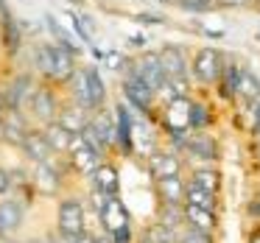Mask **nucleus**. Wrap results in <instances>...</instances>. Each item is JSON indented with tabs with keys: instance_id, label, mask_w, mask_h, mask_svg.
<instances>
[{
	"instance_id": "c85d7f7f",
	"label": "nucleus",
	"mask_w": 260,
	"mask_h": 243,
	"mask_svg": "<svg viewBox=\"0 0 260 243\" xmlns=\"http://www.w3.org/2000/svg\"><path fill=\"white\" fill-rule=\"evenodd\" d=\"M190 182H196L199 187L213 190V193L221 190V173L213 168V165H196V168H193V173H190Z\"/></svg>"
},
{
	"instance_id": "c9c22d12",
	"label": "nucleus",
	"mask_w": 260,
	"mask_h": 243,
	"mask_svg": "<svg viewBox=\"0 0 260 243\" xmlns=\"http://www.w3.org/2000/svg\"><path fill=\"white\" fill-rule=\"evenodd\" d=\"M221 12L230 9V12H243V9H254V0H218Z\"/></svg>"
},
{
	"instance_id": "79ce46f5",
	"label": "nucleus",
	"mask_w": 260,
	"mask_h": 243,
	"mask_svg": "<svg viewBox=\"0 0 260 243\" xmlns=\"http://www.w3.org/2000/svg\"><path fill=\"white\" fill-rule=\"evenodd\" d=\"M252 131L260 137V101L254 103V123H252Z\"/></svg>"
},
{
	"instance_id": "a878e982",
	"label": "nucleus",
	"mask_w": 260,
	"mask_h": 243,
	"mask_svg": "<svg viewBox=\"0 0 260 243\" xmlns=\"http://www.w3.org/2000/svg\"><path fill=\"white\" fill-rule=\"evenodd\" d=\"M185 221H187V226H193L199 232H213L215 229V210L185 204Z\"/></svg>"
},
{
	"instance_id": "423d86ee",
	"label": "nucleus",
	"mask_w": 260,
	"mask_h": 243,
	"mask_svg": "<svg viewBox=\"0 0 260 243\" xmlns=\"http://www.w3.org/2000/svg\"><path fill=\"white\" fill-rule=\"evenodd\" d=\"M68 157H70V165H73L79 173H84V176H92L95 168L104 162V157L84 140V134H73V143H70Z\"/></svg>"
},
{
	"instance_id": "2eb2a0df",
	"label": "nucleus",
	"mask_w": 260,
	"mask_h": 243,
	"mask_svg": "<svg viewBox=\"0 0 260 243\" xmlns=\"http://www.w3.org/2000/svg\"><path fill=\"white\" fill-rule=\"evenodd\" d=\"M34 87H37V84H34V76H31V73H20V76H14V79L9 81V87H6L9 107H14V109L28 107Z\"/></svg>"
},
{
	"instance_id": "e433bc0d",
	"label": "nucleus",
	"mask_w": 260,
	"mask_h": 243,
	"mask_svg": "<svg viewBox=\"0 0 260 243\" xmlns=\"http://www.w3.org/2000/svg\"><path fill=\"white\" fill-rule=\"evenodd\" d=\"M182 243H210V232H199V229H187L185 237H182Z\"/></svg>"
},
{
	"instance_id": "f8f14e48",
	"label": "nucleus",
	"mask_w": 260,
	"mask_h": 243,
	"mask_svg": "<svg viewBox=\"0 0 260 243\" xmlns=\"http://www.w3.org/2000/svg\"><path fill=\"white\" fill-rule=\"evenodd\" d=\"M90 126L98 131V137H101V143L107 146V151L109 148H118V120H115V109L112 112H109L107 107L95 109L92 118H90Z\"/></svg>"
},
{
	"instance_id": "de8ad7c7",
	"label": "nucleus",
	"mask_w": 260,
	"mask_h": 243,
	"mask_svg": "<svg viewBox=\"0 0 260 243\" xmlns=\"http://www.w3.org/2000/svg\"><path fill=\"white\" fill-rule=\"evenodd\" d=\"M254 9H260V0H254Z\"/></svg>"
},
{
	"instance_id": "39448f33",
	"label": "nucleus",
	"mask_w": 260,
	"mask_h": 243,
	"mask_svg": "<svg viewBox=\"0 0 260 243\" xmlns=\"http://www.w3.org/2000/svg\"><path fill=\"white\" fill-rule=\"evenodd\" d=\"M157 51L168 79H190V53H187V48L176 45V42H165Z\"/></svg>"
},
{
	"instance_id": "4468645a",
	"label": "nucleus",
	"mask_w": 260,
	"mask_h": 243,
	"mask_svg": "<svg viewBox=\"0 0 260 243\" xmlns=\"http://www.w3.org/2000/svg\"><path fill=\"white\" fill-rule=\"evenodd\" d=\"M28 120H25L23 109H14L9 107L6 112H3V137H6V143H12V146H23V140L28 137Z\"/></svg>"
},
{
	"instance_id": "5701e85b",
	"label": "nucleus",
	"mask_w": 260,
	"mask_h": 243,
	"mask_svg": "<svg viewBox=\"0 0 260 243\" xmlns=\"http://www.w3.org/2000/svg\"><path fill=\"white\" fill-rule=\"evenodd\" d=\"M68 90H70V101H76L79 107L90 109V112H95L92 109V95H90V81H87V70L79 67L73 73V79L68 81Z\"/></svg>"
},
{
	"instance_id": "49530a36",
	"label": "nucleus",
	"mask_w": 260,
	"mask_h": 243,
	"mask_svg": "<svg viewBox=\"0 0 260 243\" xmlns=\"http://www.w3.org/2000/svg\"><path fill=\"white\" fill-rule=\"evenodd\" d=\"M92 243H112V237H109V240H107V237H95Z\"/></svg>"
},
{
	"instance_id": "4c0bfd02",
	"label": "nucleus",
	"mask_w": 260,
	"mask_h": 243,
	"mask_svg": "<svg viewBox=\"0 0 260 243\" xmlns=\"http://www.w3.org/2000/svg\"><path fill=\"white\" fill-rule=\"evenodd\" d=\"M14 185V176L9 173L6 168H0V196H3V193H9V187Z\"/></svg>"
},
{
	"instance_id": "9d476101",
	"label": "nucleus",
	"mask_w": 260,
	"mask_h": 243,
	"mask_svg": "<svg viewBox=\"0 0 260 243\" xmlns=\"http://www.w3.org/2000/svg\"><path fill=\"white\" fill-rule=\"evenodd\" d=\"M148 170H151L154 182L157 179H168V176H179L182 173V159H179V151H154L148 157Z\"/></svg>"
},
{
	"instance_id": "a18cd8bd",
	"label": "nucleus",
	"mask_w": 260,
	"mask_h": 243,
	"mask_svg": "<svg viewBox=\"0 0 260 243\" xmlns=\"http://www.w3.org/2000/svg\"><path fill=\"white\" fill-rule=\"evenodd\" d=\"M0 140H6V137H3V112H0Z\"/></svg>"
},
{
	"instance_id": "0eeeda50",
	"label": "nucleus",
	"mask_w": 260,
	"mask_h": 243,
	"mask_svg": "<svg viewBox=\"0 0 260 243\" xmlns=\"http://www.w3.org/2000/svg\"><path fill=\"white\" fill-rule=\"evenodd\" d=\"M28 109L42 126L45 123H53L59 118V101H56V92L51 90L48 84H37L34 92H31V101H28Z\"/></svg>"
},
{
	"instance_id": "7ed1b4c3",
	"label": "nucleus",
	"mask_w": 260,
	"mask_h": 243,
	"mask_svg": "<svg viewBox=\"0 0 260 243\" xmlns=\"http://www.w3.org/2000/svg\"><path fill=\"white\" fill-rule=\"evenodd\" d=\"M132 70H135L154 92L168 81V76H165V70H162V62H159L157 48H143V51L135 56V62H132Z\"/></svg>"
},
{
	"instance_id": "9b49d317",
	"label": "nucleus",
	"mask_w": 260,
	"mask_h": 243,
	"mask_svg": "<svg viewBox=\"0 0 260 243\" xmlns=\"http://www.w3.org/2000/svg\"><path fill=\"white\" fill-rule=\"evenodd\" d=\"M241 67H243V64L238 62L235 56H230V53H226L224 70H221V79L215 81V87H213V90L218 92V98H224V101H230V103L238 98V73H241Z\"/></svg>"
},
{
	"instance_id": "ddd939ff",
	"label": "nucleus",
	"mask_w": 260,
	"mask_h": 243,
	"mask_svg": "<svg viewBox=\"0 0 260 243\" xmlns=\"http://www.w3.org/2000/svg\"><path fill=\"white\" fill-rule=\"evenodd\" d=\"M115 120H118V148L120 154H135V140H132V129H135V109L126 101L115 107Z\"/></svg>"
},
{
	"instance_id": "58836bf2",
	"label": "nucleus",
	"mask_w": 260,
	"mask_h": 243,
	"mask_svg": "<svg viewBox=\"0 0 260 243\" xmlns=\"http://www.w3.org/2000/svg\"><path fill=\"white\" fill-rule=\"evenodd\" d=\"M112 243H132V229H129V226L112 232Z\"/></svg>"
},
{
	"instance_id": "393cba45",
	"label": "nucleus",
	"mask_w": 260,
	"mask_h": 243,
	"mask_svg": "<svg viewBox=\"0 0 260 243\" xmlns=\"http://www.w3.org/2000/svg\"><path fill=\"white\" fill-rule=\"evenodd\" d=\"M20 224H23V204L12 201V198L0 201V237L14 232Z\"/></svg>"
},
{
	"instance_id": "aec40b11",
	"label": "nucleus",
	"mask_w": 260,
	"mask_h": 243,
	"mask_svg": "<svg viewBox=\"0 0 260 243\" xmlns=\"http://www.w3.org/2000/svg\"><path fill=\"white\" fill-rule=\"evenodd\" d=\"M34 185L40 193H45V196H53V193L59 190V185H62V176H59L56 165L48 159V162H37L34 168Z\"/></svg>"
},
{
	"instance_id": "20e7f679",
	"label": "nucleus",
	"mask_w": 260,
	"mask_h": 243,
	"mask_svg": "<svg viewBox=\"0 0 260 243\" xmlns=\"http://www.w3.org/2000/svg\"><path fill=\"white\" fill-rule=\"evenodd\" d=\"M182 154H187L190 159H196L199 165H213L215 159H218V140H215L207 129L190 131V134H187V140H185Z\"/></svg>"
},
{
	"instance_id": "c756f323",
	"label": "nucleus",
	"mask_w": 260,
	"mask_h": 243,
	"mask_svg": "<svg viewBox=\"0 0 260 243\" xmlns=\"http://www.w3.org/2000/svg\"><path fill=\"white\" fill-rule=\"evenodd\" d=\"M215 196H218V193L204 190V187H199V185H196V182L187 179V187H185V204H196V207L215 210Z\"/></svg>"
},
{
	"instance_id": "09e8293b",
	"label": "nucleus",
	"mask_w": 260,
	"mask_h": 243,
	"mask_svg": "<svg viewBox=\"0 0 260 243\" xmlns=\"http://www.w3.org/2000/svg\"><path fill=\"white\" fill-rule=\"evenodd\" d=\"M70 3H84V0H70Z\"/></svg>"
},
{
	"instance_id": "f704fd0d",
	"label": "nucleus",
	"mask_w": 260,
	"mask_h": 243,
	"mask_svg": "<svg viewBox=\"0 0 260 243\" xmlns=\"http://www.w3.org/2000/svg\"><path fill=\"white\" fill-rule=\"evenodd\" d=\"M132 17H135L140 25H165L168 23L162 14H154V12H137V14H132Z\"/></svg>"
},
{
	"instance_id": "3c124183",
	"label": "nucleus",
	"mask_w": 260,
	"mask_h": 243,
	"mask_svg": "<svg viewBox=\"0 0 260 243\" xmlns=\"http://www.w3.org/2000/svg\"><path fill=\"white\" fill-rule=\"evenodd\" d=\"M143 243H148V240H143Z\"/></svg>"
},
{
	"instance_id": "72a5a7b5",
	"label": "nucleus",
	"mask_w": 260,
	"mask_h": 243,
	"mask_svg": "<svg viewBox=\"0 0 260 243\" xmlns=\"http://www.w3.org/2000/svg\"><path fill=\"white\" fill-rule=\"evenodd\" d=\"M146 240L148 243H176V229H171V226L162 224V221H157V224L148 226Z\"/></svg>"
},
{
	"instance_id": "a211bd4d",
	"label": "nucleus",
	"mask_w": 260,
	"mask_h": 243,
	"mask_svg": "<svg viewBox=\"0 0 260 243\" xmlns=\"http://www.w3.org/2000/svg\"><path fill=\"white\" fill-rule=\"evenodd\" d=\"M235 101L246 103V107H254V103L260 101V79L254 70H249L246 64L241 67V73H238V98Z\"/></svg>"
},
{
	"instance_id": "4be33fe9",
	"label": "nucleus",
	"mask_w": 260,
	"mask_h": 243,
	"mask_svg": "<svg viewBox=\"0 0 260 243\" xmlns=\"http://www.w3.org/2000/svg\"><path fill=\"white\" fill-rule=\"evenodd\" d=\"M92 187L101 193H107V196H118L120 190V176H118V168L109 162H101L95 168V173H92Z\"/></svg>"
},
{
	"instance_id": "f3484780",
	"label": "nucleus",
	"mask_w": 260,
	"mask_h": 243,
	"mask_svg": "<svg viewBox=\"0 0 260 243\" xmlns=\"http://www.w3.org/2000/svg\"><path fill=\"white\" fill-rule=\"evenodd\" d=\"M90 118H92V112L90 109H84V107H79L76 101H70L68 107H62L59 109V123L64 126L68 131H73V134H81V131L87 129V123H90Z\"/></svg>"
},
{
	"instance_id": "f03ea898",
	"label": "nucleus",
	"mask_w": 260,
	"mask_h": 243,
	"mask_svg": "<svg viewBox=\"0 0 260 243\" xmlns=\"http://www.w3.org/2000/svg\"><path fill=\"white\" fill-rule=\"evenodd\" d=\"M120 92H123V101L129 103L135 112L148 115V118L154 115V109H157V92H154L135 70H126V73L120 76Z\"/></svg>"
},
{
	"instance_id": "bb28decb",
	"label": "nucleus",
	"mask_w": 260,
	"mask_h": 243,
	"mask_svg": "<svg viewBox=\"0 0 260 243\" xmlns=\"http://www.w3.org/2000/svg\"><path fill=\"white\" fill-rule=\"evenodd\" d=\"M45 137L48 143H51V148L56 154H68L70 151V143H73V131H68L59 120H53V123H45Z\"/></svg>"
},
{
	"instance_id": "6e6552de",
	"label": "nucleus",
	"mask_w": 260,
	"mask_h": 243,
	"mask_svg": "<svg viewBox=\"0 0 260 243\" xmlns=\"http://www.w3.org/2000/svg\"><path fill=\"white\" fill-rule=\"evenodd\" d=\"M59 232L68 240H76L79 235H84V207L79 198H64L59 204Z\"/></svg>"
},
{
	"instance_id": "f257e3e1",
	"label": "nucleus",
	"mask_w": 260,
	"mask_h": 243,
	"mask_svg": "<svg viewBox=\"0 0 260 243\" xmlns=\"http://www.w3.org/2000/svg\"><path fill=\"white\" fill-rule=\"evenodd\" d=\"M224 59L226 53L218 51L213 45H202L190 53V79L196 87L207 90V87H215V81L221 79V70H224Z\"/></svg>"
},
{
	"instance_id": "ea45409f",
	"label": "nucleus",
	"mask_w": 260,
	"mask_h": 243,
	"mask_svg": "<svg viewBox=\"0 0 260 243\" xmlns=\"http://www.w3.org/2000/svg\"><path fill=\"white\" fill-rule=\"evenodd\" d=\"M9 20H12V12H9V3H6V0H0V25H3V23H9Z\"/></svg>"
},
{
	"instance_id": "2f4dec72",
	"label": "nucleus",
	"mask_w": 260,
	"mask_h": 243,
	"mask_svg": "<svg viewBox=\"0 0 260 243\" xmlns=\"http://www.w3.org/2000/svg\"><path fill=\"white\" fill-rule=\"evenodd\" d=\"M176 9H179V12H185V14H196V17L221 12L218 0H176Z\"/></svg>"
},
{
	"instance_id": "6ab92c4d",
	"label": "nucleus",
	"mask_w": 260,
	"mask_h": 243,
	"mask_svg": "<svg viewBox=\"0 0 260 243\" xmlns=\"http://www.w3.org/2000/svg\"><path fill=\"white\" fill-rule=\"evenodd\" d=\"M20 148H23L25 157L34 159V162H48V159L56 154V151L51 148V143H48L45 131H34V129L28 131V137L23 140V146H20Z\"/></svg>"
},
{
	"instance_id": "7c9ffc66",
	"label": "nucleus",
	"mask_w": 260,
	"mask_h": 243,
	"mask_svg": "<svg viewBox=\"0 0 260 243\" xmlns=\"http://www.w3.org/2000/svg\"><path fill=\"white\" fill-rule=\"evenodd\" d=\"M104 67L112 70L115 76H123L126 70H132V62H135V56H126L123 51H118V48H109V51H104Z\"/></svg>"
},
{
	"instance_id": "cd10ccee",
	"label": "nucleus",
	"mask_w": 260,
	"mask_h": 243,
	"mask_svg": "<svg viewBox=\"0 0 260 243\" xmlns=\"http://www.w3.org/2000/svg\"><path fill=\"white\" fill-rule=\"evenodd\" d=\"M87 70V81H90V95H92V109H101L107 107V84H104V76L98 67L92 64H84Z\"/></svg>"
},
{
	"instance_id": "c03bdc74",
	"label": "nucleus",
	"mask_w": 260,
	"mask_h": 243,
	"mask_svg": "<svg viewBox=\"0 0 260 243\" xmlns=\"http://www.w3.org/2000/svg\"><path fill=\"white\" fill-rule=\"evenodd\" d=\"M154 3H162V6H176V0H154Z\"/></svg>"
},
{
	"instance_id": "603ef678",
	"label": "nucleus",
	"mask_w": 260,
	"mask_h": 243,
	"mask_svg": "<svg viewBox=\"0 0 260 243\" xmlns=\"http://www.w3.org/2000/svg\"><path fill=\"white\" fill-rule=\"evenodd\" d=\"M73 243H79V240H73Z\"/></svg>"
},
{
	"instance_id": "1a4fd4ad",
	"label": "nucleus",
	"mask_w": 260,
	"mask_h": 243,
	"mask_svg": "<svg viewBox=\"0 0 260 243\" xmlns=\"http://www.w3.org/2000/svg\"><path fill=\"white\" fill-rule=\"evenodd\" d=\"M79 70V53L53 42V84H68Z\"/></svg>"
},
{
	"instance_id": "8fccbe9b",
	"label": "nucleus",
	"mask_w": 260,
	"mask_h": 243,
	"mask_svg": "<svg viewBox=\"0 0 260 243\" xmlns=\"http://www.w3.org/2000/svg\"><path fill=\"white\" fill-rule=\"evenodd\" d=\"M34 243H48V240H34Z\"/></svg>"
},
{
	"instance_id": "b1692460",
	"label": "nucleus",
	"mask_w": 260,
	"mask_h": 243,
	"mask_svg": "<svg viewBox=\"0 0 260 243\" xmlns=\"http://www.w3.org/2000/svg\"><path fill=\"white\" fill-rule=\"evenodd\" d=\"M185 187L187 182H182V176H168V179H157V190L162 196V204H185Z\"/></svg>"
},
{
	"instance_id": "a19ab883",
	"label": "nucleus",
	"mask_w": 260,
	"mask_h": 243,
	"mask_svg": "<svg viewBox=\"0 0 260 243\" xmlns=\"http://www.w3.org/2000/svg\"><path fill=\"white\" fill-rule=\"evenodd\" d=\"M146 37H143V34H132L129 37V45H135V48H140V51H143V48H146Z\"/></svg>"
},
{
	"instance_id": "37998d69",
	"label": "nucleus",
	"mask_w": 260,
	"mask_h": 243,
	"mask_svg": "<svg viewBox=\"0 0 260 243\" xmlns=\"http://www.w3.org/2000/svg\"><path fill=\"white\" fill-rule=\"evenodd\" d=\"M9 109V98H6V90L0 87V112H6Z\"/></svg>"
},
{
	"instance_id": "412c9836",
	"label": "nucleus",
	"mask_w": 260,
	"mask_h": 243,
	"mask_svg": "<svg viewBox=\"0 0 260 243\" xmlns=\"http://www.w3.org/2000/svg\"><path fill=\"white\" fill-rule=\"evenodd\" d=\"M31 64H34L37 76L53 81V42H37L31 48Z\"/></svg>"
},
{
	"instance_id": "473e14b6",
	"label": "nucleus",
	"mask_w": 260,
	"mask_h": 243,
	"mask_svg": "<svg viewBox=\"0 0 260 243\" xmlns=\"http://www.w3.org/2000/svg\"><path fill=\"white\" fill-rule=\"evenodd\" d=\"M190 126H193V131H202L210 126V107L204 101H199V98L190 101Z\"/></svg>"
},
{
	"instance_id": "dca6fc26",
	"label": "nucleus",
	"mask_w": 260,
	"mask_h": 243,
	"mask_svg": "<svg viewBox=\"0 0 260 243\" xmlns=\"http://www.w3.org/2000/svg\"><path fill=\"white\" fill-rule=\"evenodd\" d=\"M101 224L109 235L123 229V226H129V213H126L123 201H120L118 196H109V201L101 207Z\"/></svg>"
}]
</instances>
